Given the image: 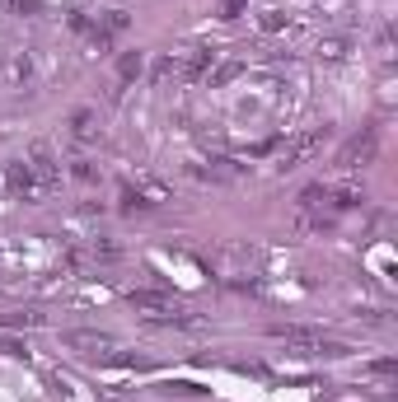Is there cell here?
<instances>
[{
    "label": "cell",
    "instance_id": "obj_1",
    "mask_svg": "<svg viewBox=\"0 0 398 402\" xmlns=\"http://www.w3.org/2000/svg\"><path fill=\"white\" fill-rule=\"evenodd\" d=\"M272 337L286 342L291 351H300V356H347L342 342H328L323 332H309V327H272Z\"/></svg>",
    "mask_w": 398,
    "mask_h": 402
},
{
    "label": "cell",
    "instance_id": "obj_2",
    "mask_svg": "<svg viewBox=\"0 0 398 402\" xmlns=\"http://www.w3.org/2000/svg\"><path fill=\"white\" fill-rule=\"evenodd\" d=\"M131 309L150 313L155 323H178V327L193 323L188 313H178V300H173V295H159V290H131Z\"/></svg>",
    "mask_w": 398,
    "mask_h": 402
},
{
    "label": "cell",
    "instance_id": "obj_3",
    "mask_svg": "<svg viewBox=\"0 0 398 402\" xmlns=\"http://www.w3.org/2000/svg\"><path fill=\"white\" fill-rule=\"evenodd\" d=\"M375 155H380V131L375 126H365L361 136H352L347 146H342V155H338V168H365V164H375Z\"/></svg>",
    "mask_w": 398,
    "mask_h": 402
},
{
    "label": "cell",
    "instance_id": "obj_4",
    "mask_svg": "<svg viewBox=\"0 0 398 402\" xmlns=\"http://www.w3.org/2000/svg\"><path fill=\"white\" fill-rule=\"evenodd\" d=\"M61 347L66 351H80V356H108V351H113V337L108 332H94V327H75V332H66L61 337Z\"/></svg>",
    "mask_w": 398,
    "mask_h": 402
},
{
    "label": "cell",
    "instance_id": "obj_5",
    "mask_svg": "<svg viewBox=\"0 0 398 402\" xmlns=\"http://www.w3.org/2000/svg\"><path fill=\"white\" fill-rule=\"evenodd\" d=\"M323 136H328V126H314V131H300L291 146L281 150V168H296V164H305L309 155H314L318 146H323Z\"/></svg>",
    "mask_w": 398,
    "mask_h": 402
},
{
    "label": "cell",
    "instance_id": "obj_6",
    "mask_svg": "<svg viewBox=\"0 0 398 402\" xmlns=\"http://www.w3.org/2000/svg\"><path fill=\"white\" fill-rule=\"evenodd\" d=\"M28 173H33V188H38V192H52V188H57V159H52V150H47V146L33 150V159H28Z\"/></svg>",
    "mask_w": 398,
    "mask_h": 402
},
{
    "label": "cell",
    "instance_id": "obj_7",
    "mask_svg": "<svg viewBox=\"0 0 398 402\" xmlns=\"http://www.w3.org/2000/svg\"><path fill=\"white\" fill-rule=\"evenodd\" d=\"M70 136H75L80 146L99 141V117H94V108H75L70 112Z\"/></svg>",
    "mask_w": 398,
    "mask_h": 402
},
{
    "label": "cell",
    "instance_id": "obj_8",
    "mask_svg": "<svg viewBox=\"0 0 398 402\" xmlns=\"http://www.w3.org/2000/svg\"><path fill=\"white\" fill-rule=\"evenodd\" d=\"M5 188H10V197H28V192H38L33 188V173H28V164H23V159L5 168Z\"/></svg>",
    "mask_w": 398,
    "mask_h": 402
},
{
    "label": "cell",
    "instance_id": "obj_9",
    "mask_svg": "<svg viewBox=\"0 0 398 402\" xmlns=\"http://www.w3.org/2000/svg\"><path fill=\"white\" fill-rule=\"evenodd\" d=\"M197 178H206V183H230V178H239V168L230 164V159H211V164L197 168Z\"/></svg>",
    "mask_w": 398,
    "mask_h": 402
},
{
    "label": "cell",
    "instance_id": "obj_10",
    "mask_svg": "<svg viewBox=\"0 0 398 402\" xmlns=\"http://www.w3.org/2000/svg\"><path fill=\"white\" fill-rule=\"evenodd\" d=\"M141 70H146V56H141V52H127L122 61H117V75H122V85H131Z\"/></svg>",
    "mask_w": 398,
    "mask_h": 402
},
{
    "label": "cell",
    "instance_id": "obj_11",
    "mask_svg": "<svg viewBox=\"0 0 398 402\" xmlns=\"http://www.w3.org/2000/svg\"><path fill=\"white\" fill-rule=\"evenodd\" d=\"M262 33H281V28H291V14L286 10H262Z\"/></svg>",
    "mask_w": 398,
    "mask_h": 402
},
{
    "label": "cell",
    "instance_id": "obj_12",
    "mask_svg": "<svg viewBox=\"0 0 398 402\" xmlns=\"http://www.w3.org/2000/svg\"><path fill=\"white\" fill-rule=\"evenodd\" d=\"M0 356H10V360H28V347H23L19 337H0Z\"/></svg>",
    "mask_w": 398,
    "mask_h": 402
},
{
    "label": "cell",
    "instance_id": "obj_13",
    "mask_svg": "<svg viewBox=\"0 0 398 402\" xmlns=\"http://www.w3.org/2000/svg\"><path fill=\"white\" fill-rule=\"evenodd\" d=\"M318 56H328V61H342V56H347V43H342V38H328V43L318 47Z\"/></svg>",
    "mask_w": 398,
    "mask_h": 402
},
{
    "label": "cell",
    "instance_id": "obj_14",
    "mask_svg": "<svg viewBox=\"0 0 398 402\" xmlns=\"http://www.w3.org/2000/svg\"><path fill=\"white\" fill-rule=\"evenodd\" d=\"M0 323H5V327H33V323H38V313H5Z\"/></svg>",
    "mask_w": 398,
    "mask_h": 402
},
{
    "label": "cell",
    "instance_id": "obj_15",
    "mask_svg": "<svg viewBox=\"0 0 398 402\" xmlns=\"http://www.w3.org/2000/svg\"><path fill=\"white\" fill-rule=\"evenodd\" d=\"M169 393H178V398H197L202 389H197V384H169Z\"/></svg>",
    "mask_w": 398,
    "mask_h": 402
},
{
    "label": "cell",
    "instance_id": "obj_16",
    "mask_svg": "<svg viewBox=\"0 0 398 402\" xmlns=\"http://www.w3.org/2000/svg\"><path fill=\"white\" fill-rule=\"evenodd\" d=\"M75 178H80V183H94V178H99V173H94V168L85 164V159H80V164H75Z\"/></svg>",
    "mask_w": 398,
    "mask_h": 402
}]
</instances>
